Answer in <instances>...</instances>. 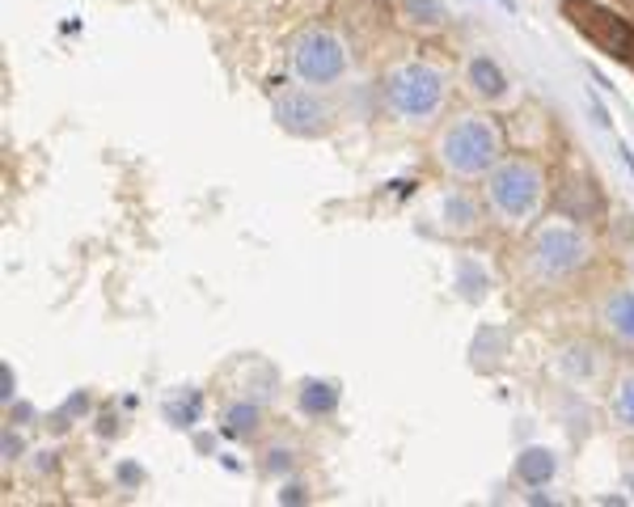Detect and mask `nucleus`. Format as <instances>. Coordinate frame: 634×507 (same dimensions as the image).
Returning a JSON list of instances; mask_svg holds the SVG:
<instances>
[{
	"label": "nucleus",
	"instance_id": "21",
	"mask_svg": "<svg viewBox=\"0 0 634 507\" xmlns=\"http://www.w3.org/2000/svg\"><path fill=\"white\" fill-rule=\"evenodd\" d=\"M267 466H271V473H276V469L283 473V469L292 466V461H288V453H271V461H267Z\"/></svg>",
	"mask_w": 634,
	"mask_h": 507
},
{
	"label": "nucleus",
	"instance_id": "5",
	"mask_svg": "<svg viewBox=\"0 0 634 507\" xmlns=\"http://www.w3.org/2000/svg\"><path fill=\"white\" fill-rule=\"evenodd\" d=\"M567 13H571V22H575L605 55H613V60H634V26L622 13L605 9V4H593V0H567Z\"/></svg>",
	"mask_w": 634,
	"mask_h": 507
},
{
	"label": "nucleus",
	"instance_id": "11",
	"mask_svg": "<svg viewBox=\"0 0 634 507\" xmlns=\"http://www.w3.org/2000/svg\"><path fill=\"white\" fill-rule=\"evenodd\" d=\"M470 85H474L478 98H504L508 93V77H504V68L495 64V60H486V55H478L474 64H470Z\"/></svg>",
	"mask_w": 634,
	"mask_h": 507
},
{
	"label": "nucleus",
	"instance_id": "4",
	"mask_svg": "<svg viewBox=\"0 0 634 507\" xmlns=\"http://www.w3.org/2000/svg\"><path fill=\"white\" fill-rule=\"evenodd\" d=\"M385 98L397 115L406 118H428L436 115L440 98H444V77L428 64H402L385 80Z\"/></svg>",
	"mask_w": 634,
	"mask_h": 507
},
{
	"label": "nucleus",
	"instance_id": "23",
	"mask_svg": "<svg viewBox=\"0 0 634 507\" xmlns=\"http://www.w3.org/2000/svg\"><path fill=\"white\" fill-rule=\"evenodd\" d=\"M622 161L631 165V174H634V153H631V149H626V144H622Z\"/></svg>",
	"mask_w": 634,
	"mask_h": 507
},
{
	"label": "nucleus",
	"instance_id": "3",
	"mask_svg": "<svg viewBox=\"0 0 634 507\" xmlns=\"http://www.w3.org/2000/svg\"><path fill=\"white\" fill-rule=\"evenodd\" d=\"M292 73L305 85H334L347 73V47L334 30L314 26L292 42Z\"/></svg>",
	"mask_w": 634,
	"mask_h": 507
},
{
	"label": "nucleus",
	"instance_id": "8",
	"mask_svg": "<svg viewBox=\"0 0 634 507\" xmlns=\"http://www.w3.org/2000/svg\"><path fill=\"white\" fill-rule=\"evenodd\" d=\"M605 330L634 347V288H622L605 301Z\"/></svg>",
	"mask_w": 634,
	"mask_h": 507
},
{
	"label": "nucleus",
	"instance_id": "16",
	"mask_svg": "<svg viewBox=\"0 0 634 507\" xmlns=\"http://www.w3.org/2000/svg\"><path fill=\"white\" fill-rule=\"evenodd\" d=\"M165 415L178 423V428H195L199 419V393H187V402H169L165 406Z\"/></svg>",
	"mask_w": 634,
	"mask_h": 507
},
{
	"label": "nucleus",
	"instance_id": "17",
	"mask_svg": "<svg viewBox=\"0 0 634 507\" xmlns=\"http://www.w3.org/2000/svg\"><path fill=\"white\" fill-rule=\"evenodd\" d=\"M410 13H419L423 22H436V17H440V0H410Z\"/></svg>",
	"mask_w": 634,
	"mask_h": 507
},
{
	"label": "nucleus",
	"instance_id": "14",
	"mask_svg": "<svg viewBox=\"0 0 634 507\" xmlns=\"http://www.w3.org/2000/svg\"><path fill=\"white\" fill-rule=\"evenodd\" d=\"M613 415H618L622 428L634 431V372L631 377H622L618 390H613Z\"/></svg>",
	"mask_w": 634,
	"mask_h": 507
},
{
	"label": "nucleus",
	"instance_id": "13",
	"mask_svg": "<svg viewBox=\"0 0 634 507\" xmlns=\"http://www.w3.org/2000/svg\"><path fill=\"white\" fill-rule=\"evenodd\" d=\"M220 431H225L229 440H238V435H254V431H258V406H254V402H238V406H229Z\"/></svg>",
	"mask_w": 634,
	"mask_h": 507
},
{
	"label": "nucleus",
	"instance_id": "1",
	"mask_svg": "<svg viewBox=\"0 0 634 507\" xmlns=\"http://www.w3.org/2000/svg\"><path fill=\"white\" fill-rule=\"evenodd\" d=\"M440 161L453 174H461V178H478V174L495 169V161H499V131H495V123L486 115L457 118L444 131V140H440Z\"/></svg>",
	"mask_w": 634,
	"mask_h": 507
},
{
	"label": "nucleus",
	"instance_id": "19",
	"mask_svg": "<svg viewBox=\"0 0 634 507\" xmlns=\"http://www.w3.org/2000/svg\"><path fill=\"white\" fill-rule=\"evenodd\" d=\"M119 482H123V486H140V482H144V473L131 466V461H123V466H119Z\"/></svg>",
	"mask_w": 634,
	"mask_h": 507
},
{
	"label": "nucleus",
	"instance_id": "12",
	"mask_svg": "<svg viewBox=\"0 0 634 507\" xmlns=\"http://www.w3.org/2000/svg\"><path fill=\"white\" fill-rule=\"evenodd\" d=\"M301 410L305 415H334L339 410V390L326 381H305L301 385Z\"/></svg>",
	"mask_w": 634,
	"mask_h": 507
},
{
	"label": "nucleus",
	"instance_id": "15",
	"mask_svg": "<svg viewBox=\"0 0 634 507\" xmlns=\"http://www.w3.org/2000/svg\"><path fill=\"white\" fill-rule=\"evenodd\" d=\"M440 212H444V220H453L457 229H470V220H478L474 203L461 195H448L444 203H440Z\"/></svg>",
	"mask_w": 634,
	"mask_h": 507
},
{
	"label": "nucleus",
	"instance_id": "20",
	"mask_svg": "<svg viewBox=\"0 0 634 507\" xmlns=\"http://www.w3.org/2000/svg\"><path fill=\"white\" fill-rule=\"evenodd\" d=\"M13 381H17V377H13V368H9V364H4V368H0V397H4V402H9V397H13Z\"/></svg>",
	"mask_w": 634,
	"mask_h": 507
},
{
	"label": "nucleus",
	"instance_id": "2",
	"mask_svg": "<svg viewBox=\"0 0 634 507\" xmlns=\"http://www.w3.org/2000/svg\"><path fill=\"white\" fill-rule=\"evenodd\" d=\"M486 199L491 207L504 216V220H524L537 212L542 203V169L524 156H512V161H499L486 178Z\"/></svg>",
	"mask_w": 634,
	"mask_h": 507
},
{
	"label": "nucleus",
	"instance_id": "9",
	"mask_svg": "<svg viewBox=\"0 0 634 507\" xmlns=\"http://www.w3.org/2000/svg\"><path fill=\"white\" fill-rule=\"evenodd\" d=\"M558 212L567 220H596L605 212V203H600L593 182H575V187H567V195L558 199Z\"/></svg>",
	"mask_w": 634,
	"mask_h": 507
},
{
	"label": "nucleus",
	"instance_id": "10",
	"mask_svg": "<svg viewBox=\"0 0 634 507\" xmlns=\"http://www.w3.org/2000/svg\"><path fill=\"white\" fill-rule=\"evenodd\" d=\"M555 453L550 448H524L520 457H516V478L524 482V486H546L550 478H555Z\"/></svg>",
	"mask_w": 634,
	"mask_h": 507
},
{
	"label": "nucleus",
	"instance_id": "18",
	"mask_svg": "<svg viewBox=\"0 0 634 507\" xmlns=\"http://www.w3.org/2000/svg\"><path fill=\"white\" fill-rule=\"evenodd\" d=\"M309 495H305V486H296V482H288L283 491H279V504H288V507H296V504H305Z\"/></svg>",
	"mask_w": 634,
	"mask_h": 507
},
{
	"label": "nucleus",
	"instance_id": "22",
	"mask_svg": "<svg viewBox=\"0 0 634 507\" xmlns=\"http://www.w3.org/2000/svg\"><path fill=\"white\" fill-rule=\"evenodd\" d=\"M4 453H9V457H17V453H22V440H17V435H13V431H9V435H4Z\"/></svg>",
	"mask_w": 634,
	"mask_h": 507
},
{
	"label": "nucleus",
	"instance_id": "7",
	"mask_svg": "<svg viewBox=\"0 0 634 507\" xmlns=\"http://www.w3.org/2000/svg\"><path fill=\"white\" fill-rule=\"evenodd\" d=\"M276 123L292 136H321L326 131V106L317 102L314 93L292 89L276 98Z\"/></svg>",
	"mask_w": 634,
	"mask_h": 507
},
{
	"label": "nucleus",
	"instance_id": "6",
	"mask_svg": "<svg viewBox=\"0 0 634 507\" xmlns=\"http://www.w3.org/2000/svg\"><path fill=\"white\" fill-rule=\"evenodd\" d=\"M588 263V241L567 229V225H546L533 237V267L546 279H567Z\"/></svg>",
	"mask_w": 634,
	"mask_h": 507
}]
</instances>
